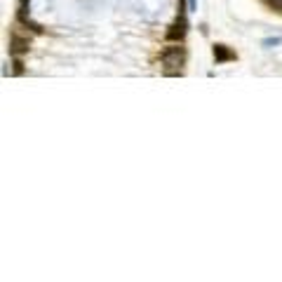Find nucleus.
<instances>
[{
	"mask_svg": "<svg viewBox=\"0 0 282 282\" xmlns=\"http://www.w3.org/2000/svg\"><path fill=\"white\" fill-rule=\"evenodd\" d=\"M160 62H162V66H167V69H174L169 75H176L181 70V66L186 64V47H181V43H176L172 47L160 50Z\"/></svg>",
	"mask_w": 282,
	"mask_h": 282,
	"instance_id": "1",
	"label": "nucleus"
},
{
	"mask_svg": "<svg viewBox=\"0 0 282 282\" xmlns=\"http://www.w3.org/2000/svg\"><path fill=\"white\" fill-rule=\"evenodd\" d=\"M188 2H191V9H195V0H188Z\"/></svg>",
	"mask_w": 282,
	"mask_h": 282,
	"instance_id": "7",
	"label": "nucleus"
},
{
	"mask_svg": "<svg viewBox=\"0 0 282 282\" xmlns=\"http://www.w3.org/2000/svg\"><path fill=\"white\" fill-rule=\"evenodd\" d=\"M268 7H273L275 12H282V0H264Z\"/></svg>",
	"mask_w": 282,
	"mask_h": 282,
	"instance_id": "5",
	"label": "nucleus"
},
{
	"mask_svg": "<svg viewBox=\"0 0 282 282\" xmlns=\"http://www.w3.org/2000/svg\"><path fill=\"white\" fill-rule=\"evenodd\" d=\"M14 75H21L24 73V64H21V59L19 57H14V70H12Z\"/></svg>",
	"mask_w": 282,
	"mask_h": 282,
	"instance_id": "6",
	"label": "nucleus"
},
{
	"mask_svg": "<svg viewBox=\"0 0 282 282\" xmlns=\"http://www.w3.org/2000/svg\"><path fill=\"white\" fill-rule=\"evenodd\" d=\"M186 33H188V21H186V17H179L174 24L165 31V40H167V43H181L186 38Z\"/></svg>",
	"mask_w": 282,
	"mask_h": 282,
	"instance_id": "3",
	"label": "nucleus"
},
{
	"mask_svg": "<svg viewBox=\"0 0 282 282\" xmlns=\"http://www.w3.org/2000/svg\"><path fill=\"white\" fill-rule=\"evenodd\" d=\"M28 47H31L28 35H21L19 33V28L14 26L12 28V33H9V54H12V57H21L24 52H28Z\"/></svg>",
	"mask_w": 282,
	"mask_h": 282,
	"instance_id": "2",
	"label": "nucleus"
},
{
	"mask_svg": "<svg viewBox=\"0 0 282 282\" xmlns=\"http://www.w3.org/2000/svg\"><path fill=\"white\" fill-rule=\"evenodd\" d=\"M235 59H238V54L233 52L230 47H226V45H214V62L216 64L235 62Z\"/></svg>",
	"mask_w": 282,
	"mask_h": 282,
	"instance_id": "4",
	"label": "nucleus"
}]
</instances>
